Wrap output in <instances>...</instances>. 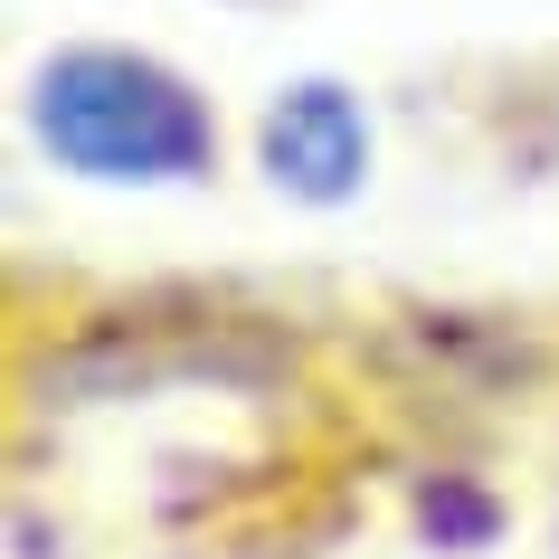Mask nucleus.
<instances>
[{
    "label": "nucleus",
    "mask_w": 559,
    "mask_h": 559,
    "mask_svg": "<svg viewBox=\"0 0 559 559\" xmlns=\"http://www.w3.org/2000/svg\"><path fill=\"white\" fill-rule=\"evenodd\" d=\"M29 133L76 180L171 190L218 171V105L171 58L123 38H58L29 67Z\"/></svg>",
    "instance_id": "1"
},
{
    "label": "nucleus",
    "mask_w": 559,
    "mask_h": 559,
    "mask_svg": "<svg viewBox=\"0 0 559 559\" xmlns=\"http://www.w3.org/2000/svg\"><path fill=\"white\" fill-rule=\"evenodd\" d=\"M285 370L295 352L237 313H143V304L86 313L20 360L38 408H105V399H152V389H275Z\"/></svg>",
    "instance_id": "2"
},
{
    "label": "nucleus",
    "mask_w": 559,
    "mask_h": 559,
    "mask_svg": "<svg viewBox=\"0 0 559 559\" xmlns=\"http://www.w3.org/2000/svg\"><path fill=\"white\" fill-rule=\"evenodd\" d=\"M257 171L304 209H342L370 180V115L342 76H295L257 115Z\"/></svg>",
    "instance_id": "3"
}]
</instances>
